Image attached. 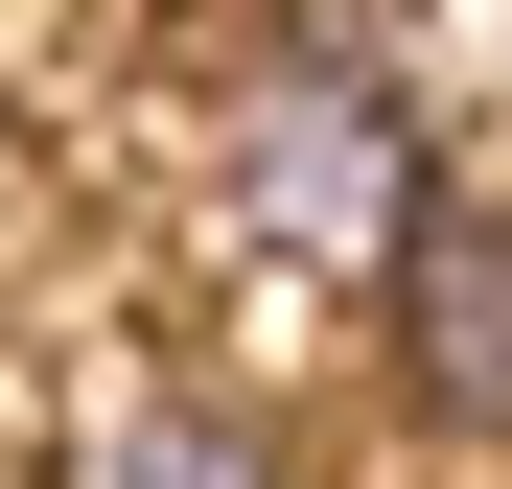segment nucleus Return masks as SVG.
<instances>
[{
    "label": "nucleus",
    "instance_id": "20e7f679",
    "mask_svg": "<svg viewBox=\"0 0 512 489\" xmlns=\"http://www.w3.org/2000/svg\"><path fill=\"white\" fill-rule=\"evenodd\" d=\"M419 0H280V70H396Z\"/></svg>",
    "mask_w": 512,
    "mask_h": 489
},
{
    "label": "nucleus",
    "instance_id": "7ed1b4c3",
    "mask_svg": "<svg viewBox=\"0 0 512 489\" xmlns=\"http://www.w3.org/2000/svg\"><path fill=\"white\" fill-rule=\"evenodd\" d=\"M70 489H303V443L256 420V396H140V420H94Z\"/></svg>",
    "mask_w": 512,
    "mask_h": 489
},
{
    "label": "nucleus",
    "instance_id": "f03ea898",
    "mask_svg": "<svg viewBox=\"0 0 512 489\" xmlns=\"http://www.w3.org/2000/svg\"><path fill=\"white\" fill-rule=\"evenodd\" d=\"M373 350L443 466H512V187H419V233L373 257Z\"/></svg>",
    "mask_w": 512,
    "mask_h": 489
},
{
    "label": "nucleus",
    "instance_id": "f257e3e1",
    "mask_svg": "<svg viewBox=\"0 0 512 489\" xmlns=\"http://www.w3.org/2000/svg\"><path fill=\"white\" fill-rule=\"evenodd\" d=\"M210 210H233V257H280V280H373L396 233H419V117H396V70H256Z\"/></svg>",
    "mask_w": 512,
    "mask_h": 489
}]
</instances>
